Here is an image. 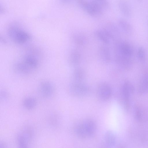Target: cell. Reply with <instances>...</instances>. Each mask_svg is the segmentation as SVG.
I'll use <instances>...</instances> for the list:
<instances>
[{
  "label": "cell",
  "instance_id": "603a6c76",
  "mask_svg": "<svg viewBox=\"0 0 148 148\" xmlns=\"http://www.w3.org/2000/svg\"><path fill=\"white\" fill-rule=\"evenodd\" d=\"M137 56L138 59L141 62L145 61L146 58V53L144 48L142 47H139L137 51Z\"/></svg>",
  "mask_w": 148,
  "mask_h": 148
},
{
  "label": "cell",
  "instance_id": "6da1fadb",
  "mask_svg": "<svg viewBox=\"0 0 148 148\" xmlns=\"http://www.w3.org/2000/svg\"><path fill=\"white\" fill-rule=\"evenodd\" d=\"M39 54L38 51L36 49L29 48L21 59L14 64V68L15 71L18 74L23 75L32 73L39 65Z\"/></svg>",
  "mask_w": 148,
  "mask_h": 148
},
{
  "label": "cell",
  "instance_id": "cb8c5ba5",
  "mask_svg": "<svg viewBox=\"0 0 148 148\" xmlns=\"http://www.w3.org/2000/svg\"><path fill=\"white\" fill-rule=\"evenodd\" d=\"M8 97V94L7 92L4 90H2L0 92V99L5 101L7 99Z\"/></svg>",
  "mask_w": 148,
  "mask_h": 148
},
{
  "label": "cell",
  "instance_id": "8992f818",
  "mask_svg": "<svg viewBox=\"0 0 148 148\" xmlns=\"http://www.w3.org/2000/svg\"><path fill=\"white\" fill-rule=\"evenodd\" d=\"M33 130L31 127L27 126L24 127L17 136V141L19 147H27L33 138Z\"/></svg>",
  "mask_w": 148,
  "mask_h": 148
},
{
  "label": "cell",
  "instance_id": "ba28073f",
  "mask_svg": "<svg viewBox=\"0 0 148 148\" xmlns=\"http://www.w3.org/2000/svg\"><path fill=\"white\" fill-rule=\"evenodd\" d=\"M112 92L110 85L106 82H101L98 85L97 89L98 97L102 101H106L111 97Z\"/></svg>",
  "mask_w": 148,
  "mask_h": 148
},
{
  "label": "cell",
  "instance_id": "4fadbf2b",
  "mask_svg": "<svg viewBox=\"0 0 148 148\" xmlns=\"http://www.w3.org/2000/svg\"><path fill=\"white\" fill-rule=\"evenodd\" d=\"M81 60V55L79 52L74 50L71 51L68 57V63L72 67H77L80 63Z\"/></svg>",
  "mask_w": 148,
  "mask_h": 148
},
{
  "label": "cell",
  "instance_id": "44dd1931",
  "mask_svg": "<svg viewBox=\"0 0 148 148\" xmlns=\"http://www.w3.org/2000/svg\"><path fill=\"white\" fill-rule=\"evenodd\" d=\"M36 103V100L35 98L32 97H28L23 100V105L26 109L31 110L35 108Z\"/></svg>",
  "mask_w": 148,
  "mask_h": 148
},
{
  "label": "cell",
  "instance_id": "d6986e66",
  "mask_svg": "<svg viewBox=\"0 0 148 148\" xmlns=\"http://www.w3.org/2000/svg\"><path fill=\"white\" fill-rule=\"evenodd\" d=\"M96 38L105 45L109 44L110 40L105 33L103 29L96 30L94 32Z\"/></svg>",
  "mask_w": 148,
  "mask_h": 148
},
{
  "label": "cell",
  "instance_id": "2e32d148",
  "mask_svg": "<svg viewBox=\"0 0 148 148\" xmlns=\"http://www.w3.org/2000/svg\"><path fill=\"white\" fill-rule=\"evenodd\" d=\"M138 90L141 94L148 92V72L143 75L139 84Z\"/></svg>",
  "mask_w": 148,
  "mask_h": 148
},
{
  "label": "cell",
  "instance_id": "9c48e42d",
  "mask_svg": "<svg viewBox=\"0 0 148 148\" xmlns=\"http://www.w3.org/2000/svg\"><path fill=\"white\" fill-rule=\"evenodd\" d=\"M102 29L110 40H119L121 31L118 25L112 22H109Z\"/></svg>",
  "mask_w": 148,
  "mask_h": 148
},
{
  "label": "cell",
  "instance_id": "d4e9b609",
  "mask_svg": "<svg viewBox=\"0 0 148 148\" xmlns=\"http://www.w3.org/2000/svg\"><path fill=\"white\" fill-rule=\"evenodd\" d=\"M62 3L64 4H68L70 3L72 0H60Z\"/></svg>",
  "mask_w": 148,
  "mask_h": 148
},
{
  "label": "cell",
  "instance_id": "ac0fdd59",
  "mask_svg": "<svg viewBox=\"0 0 148 148\" xmlns=\"http://www.w3.org/2000/svg\"><path fill=\"white\" fill-rule=\"evenodd\" d=\"M86 73L84 70L80 67H75L72 73L73 81L83 82L86 77Z\"/></svg>",
  "mask_w": 148,
  "mask_h": 148
},
{
  "label": "cell",
  "instance_id": "5bb4252c",
  "mask_svg": "<svg viewBox=\"0 0 148 148\" xmlns=\"http://www.w3.org/2000/svg\"><path fill=\"white\" fill-rule=\"evenodd\" d=\"M118 5L120 11L124 16L127 17L131 16L132 14L131 8L126 0H119Z\"/></svg>",
  "mask_w": 148,
  "mask_h": 148
},
{
  "label": "cell",
  "instance_id": "5b68a950",
  "mask_svg": "<svg viewBox=\"0 0 148 148\" xmlns=\"http://www.w3.org/2000/svg\"><path fill=\"white\" fill-rule=\"evenodd\" d=\"M69 90L71 94L77 97H82L88 95L90 89L83 82L73 81L70 84Z\"/></svg>",
  "mask_w": 148,
  "mask_h": 148
},
{
  "label": "cell",
  "instance_id": "52a82bcc",
  "mask_svg": "<svg viewBox=\"0 0 148 148\" xmlns=\"http://www.w3.org/2000/svg\"><path fill=\"white\" fill-rule=\"evenodd\" d=\"M79 5L87 13L93 17L100 16L103 11L91 0H75Z\"/></svg>",
  "mask_w": 148,
  "mask_h": 148
},
{
  "label": "cell",
  "instance_id": "e0dca14e",
  "mask_svg": "<svg viewBox=\"0 0 148 148\" xmlns=\"http://www.w3.org/2000/svg\"><path fill=\"white\" fill-rule=\"evenodd\" d=\"M103 139L104 143L107 147H111L115 145L116 137L114 133L111 130H108L106 132Z\"/></svg>",
  "mask_w": 148,
  "mask_h": 148
},
{
  "label": "cell",
  "instance_id": "ffe728a7",
  "mask_svg": "<svg viewBox=\"0 0 148 148\" xmlns=\"http://www.w3.org/2000/svg\"><path fill=\"white\" fill-rule=\"evenodd\" d=\"M72 40L75 45L79 46H82L86 43V38L83 34L76 33L74 34L72 36Z\"/></svg>",
  "mask_w": 148,
  "mask_h": 148
},
{
  "label": "cell",
  "instance_id": "9a60e30c",
  "mask_svg": "<svg viewBox=\"0 0 148 148\" xmlns=\"http://www.w3.org/2000/svg\"><path fill=\"white\" fill-rule=\"evenodd\" d=\"M118 25L121 31L128 35L132 34V28L127 21L123 18H120L118 20Z\"/></svg>",
  "mask_w": 148,
  "mask_h": 148
},
{
  "label": "cell",
  "instance_id": "30bf717a",
  "mask_svg": "<svg viewBox=\"0 0 148 148\" xmlns=\"http://www.w3.org/2000/svg\"><path fill=\"white\" fill-rule=\"evenodd\" d=\"M39 90L42 97L45 98H49L53 95L54 91V87L51 82L44 81L40 84Z\"/></svg>",
  "mask_w": 148,
  "mask_h": 148
},
{
  "label": "cell",
  "instance_id": "7a4b0ae2",
  "mask_svg": "<svg viewBox=\"0 0 148 148\" xmlns=\"http://www.w3.org/2000/svg\"><path fill=\"white\" fill-rule=\"evenodd\" d=\"M97 125L92 119H86L78 121L74 127L76 135L81 139H87L92 136L97 130Z\"/></svg>",
  "mask_w": 148,
  "mask_h": 148
},
{
  "label": "cell",
  "instance_id": "7c38bea8",
  "mask_svg": "<svg viewBox=\"0 0 148 148\" xmlns=\"http://www.w3.org/2000/svg\"><path fill=\"white\" fill-rule=\"evenodd\" d=\"M98 53L99 58L103 63L108 64L110 62L111 57L110 51L106 45L101 46L99 48Z\"/></svg>",
  "mask_w": 148,
  "mask_h": 148
},
{
  "label": "cell",
  "instance_id": "277c9868",
  "mask_svg": "<svg viewBox=\"0 0 148 148\" xmlns=\"http://www.w3.org/2000/svg\"><path fill=\"white\" fill-rule=\"evenodd\" d=\"M8 34L11 40L19 45L27 43L31 38V36L29 34L16 25H12L9 27Z\"/></svg>",
  "mask_w": 148,
  "mask_h": 148
},
{
  "label": "cell",
  "instance_id": "7402d4cb",
  "mask_svg": "<svg viewBox=\"0 0 148 148\" xmlns=\"http://www.w3.org/2000/svg\"><path fill=\"white\" fill-rule=\"evenodd\" d=\"M91 0L103 11L108 7L109 3L107 0Z\"/></svg>",
  "mask_w": 148,
  "mask_h": 148
},
{
  "label": "cell",
  "instance_id": "3957f363",
  "mask_svg": "<svg viewBox=\"0 0 148 148\" xmlns=\"http://www.w3.org/2000/svg\"><path fill=\"white\" fill-rule=\"evenodd\" d=\"M115 60L121 61H132L134 51L127 42L118 40L114 45Z\"/></svg>",
  "mask_w": 148,
  "mask_h": 148
},
{
  "label": "cell",
  "instance_id": "8fae6325",
  "mask_svg": "<svg viewBox=\"0 0 148 148\" xmlns=\"http://www.w3.org/2000/svg\"><path fill=\"white\" fill-rule=\"evenodd\" d=\"M134 91V87L129 82L125 81L122 84L121 92L125 104L127 105L130 98Z\"/></svg>",
  "mask_w": 148,
  "mask_h": 148
}]
</instances>
